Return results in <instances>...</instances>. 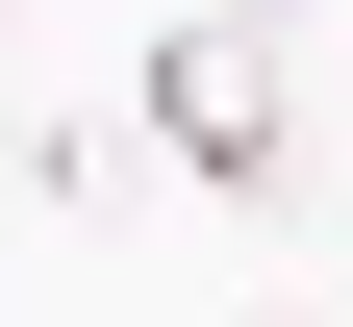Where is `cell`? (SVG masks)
Returning <instances> with one entry per match:
<instances>
[{
  "mask_svg": "<svg viewBox=\"0 0 353 327\" xmlns=\"http://www.w3.org/2000/svg\"><path fill=\"white\" fill-rule=\"evenodd\" d=\"M126 151L202 176V202H303V76H278V25H202V0H176L152 51H126Z\"/></svg>",
  "mask_w": 353,
  "mask_h": 327,
  "instance_id": "cell-1",
  "label": "cell"
},
{
  "mask_svg": "<svg viewBox=\"0 0 353 327\" xmlns=\"http://www.w3.org/2000/svg\"><path fill=\"white\" fill-rule=\"evenodd\" d=\"M328 277H353V202H328Z\"/></svg>",
  "mask_w": 353,
  "mask_h": 327,
  "instance_id": "cell-3",
  "label": "cell"
},
{
  "mask_svg": "<svg viewBox=\"0 0 353 327\" xmlns=\"http://www.w3.org/2000/svg\"><path fill=\"white\" fill-rule=\"evenodd\" d=\"M0 25H26V0H0Z\"/></svg>",
  "mask_w": 353,
  "mask_h": 327,
  "instance_id": "cell-4",
  "label": "cell"
},
{
  "mask_svg": "<svg viewBox=\"0 0 353 327\" xmlns=\"http://www.w3.org/2000/svg\"><path fill=\"white\" fill-rule=\"evenodd\" d=\"M202 25H303V0H202Z\"/></svg>",
  "mask_w": 353,
  "mask_h": 327,
  "instance_id": "cell-2",
  "label": "cell"
}]
</instances>
